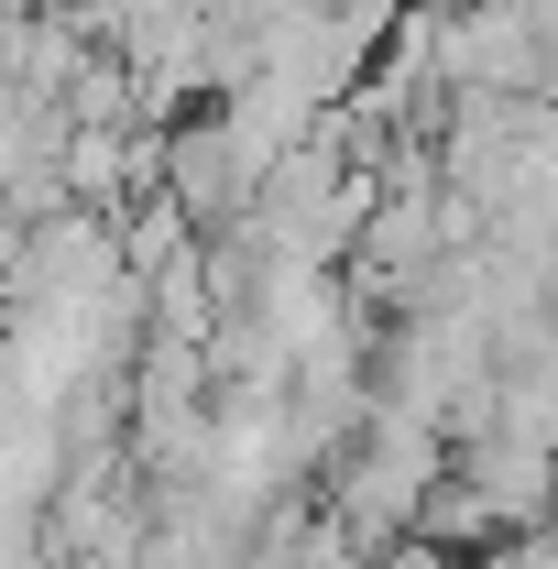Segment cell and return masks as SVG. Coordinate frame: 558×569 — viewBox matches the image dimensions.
Returning a JSON list of instances; mask_svg holds the SVG:
<instances>
[{"label": "cell", "mask_w": 558, "mask_h": 569, "mask_svg": "<svg viewBox=\"0 0 558 569\" xmlns=\"http://www.w3.org/2000/svg\"><path fill=\"white\" fill-rule=\"evenodd\" d=\"M395 569H449V559H438V548H406V559H395Z\"/></svg>", "instance_id": "6da1fadb"}]
</instances>
